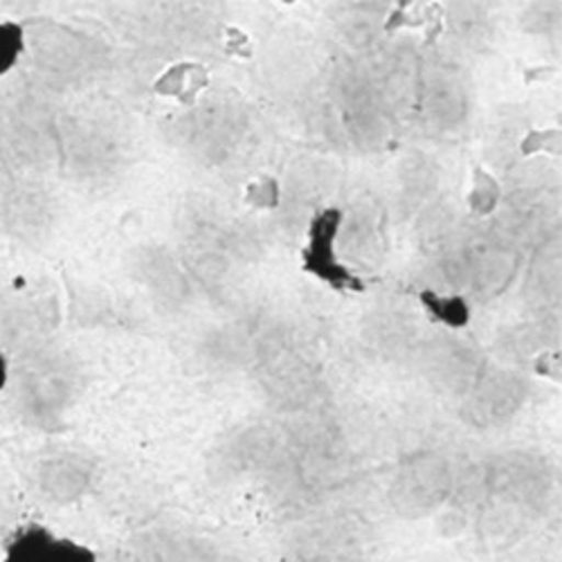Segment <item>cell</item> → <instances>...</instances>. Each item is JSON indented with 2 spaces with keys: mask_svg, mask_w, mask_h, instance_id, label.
<instances>
[{
  "mask_svg": "<svg viewBox=\"0 0 562 562\" xmlns=\"http://www.w3.org/2000/svg\"><path fill=\"white\" fill-rule=\"evenodd\" d=\"M0 562H100V555L90 544L32 522L8 538Z\"/></svg>",
  "mask_w": 562,
  "mask_h": 562,
  "instance_id": "1",
  "label": "cell"
},
{
  "mask_svg": "<svg viewBox=\"0 0 562 562\" xmlns=\"http://www.w3.org/2000/svg\"><path fill=\"white\" fill-rule=\"evenodd\" d=\"M340 223H342L340 210H324L322 214L315 216L311 225V244L304 250V270L326 281V284H331L340 293L345 291L362 293L364 291L362 281L356 274H351L345 266H340L334 255V241H336V232Z\"/></svg>",
  "mask_w": 562,
  "mask_h": 562,
  "instance_id": "2",
  "label": "cell"
},
{
  "mask_svg": "<svg viewBox=\"0 0 562 562\" xmlns=\"http://www.w3.org/2000/svg\"><path fill=\"white\" fill-rule=\"evenodd\" d=\"M420 302L428 308L430 317L448 324L450 329H463L471 322V311H468L461 297H439L432 291H424L420 293Z\"/></svg>",
  "mask_w": 562,
  "mask_h": 562,
  "instance_id": "3",
  "label": "cell"
},
{
  "mask_svg": "<svg viewBox=\"0 0 562 562\" xmlns=\"http://www.w3.org/2000/svg\"><path fill=\"white\" fill-rule=\"evenodd\" d=\"M25 53V32L16 21L0 19V77L12 72Z\"/></svg>",
  "mask_w": 562,
  "mask_h": 562,
  "instance_id": "4",
  "label": "cell"
},
{
  "mask_svg": "<svg viewBox=\"0 0 562 562\" xmlns=\"http://www.w3.org/2000/svg\"><path fill=\"white\" fill-rule=\"evenodd\" d=\"M497 199H499V190H497L495 180H493L491 176L477 171L475 192H473V196H471V205H473L477 212L486 214V212H491V210L495 207Z\"/></svg>",
  "mask_w": 562,
  "mask_h": 562,
  "instance_id": "5",
  "label": "cell"
},
{
  "mask_svg": "<svg viewBox=\"0 0 562 562\" xmlns=\"http://www.w3.org/2000/svg\"><path fill=\"white\" fill-rule=\"evenodd\" d=\"M555 143H558V135H555L553 131H547V133H542V135L531 133V135L527 137V143L522 145V151H525V154H531V151H536L538 147H547L549 151L555 154Z\"/></svg>",
  "mask_w": 562,
  "mask_h": 562,
  "instance_id": "6",
  "label": "cell"
},
{
  "mask_svg": "<svg viewBox=\"0 0 562 562\" xmlns=\"http://www.w3.org/2000/svg\"><path fill=\"white\" fill-rule=\"evenodd\" d=\"M8 383H10V360H8L5 351L0 349V394L5 392Z\"/></svg>",
  "mask_w": 562,
  "mask_h": 562,
  "instance_id": "7",
  "label": "cell"
}]
</instances>
